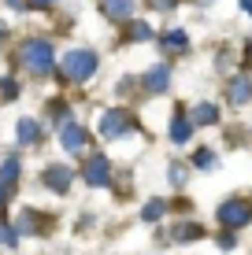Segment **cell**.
Here are the masks:
<instances>
[{"instance_id":"obj_1","label":"cell","mask_w":252,"mask_h":255,"mask_svg":"<svg viewBox=\"0 0 252 255\" xmlns=\"http://www.w3.org/2000/svg\"><path fill=\"white\" fill-rule=\"evenodd\" d=\"M19 59H22V67L30 70V74H37V78H45L48 70H52V63H56V52H52V45L48 41H26V45L19 48Z\"/></svg>"},{"instance_id":"obj_2","label":"cell","mask_w":252,"mask_h":255,"mask_svg":"<svg viewBox=\"0 0 252 255\" xmlns=\"http://www.w3.org/2000/svg\"><path fill=\"white\" fill-rule=\"evenodd\" d=\"M63 74L71 78V82H89L93 74H97V56H93L89 48H74V52H67L63 56Z\"/></svg>"},{"instance_id":"obj_3","label":"cell","mask_w":252,"mask_h":255,"mask_svg":"<svg viewBox=\"0 0 252 255\" xmlns=\"http://www.w3.org/2000/svg\"><path fill=\"white\" fill-rule=\"evenodd\" d=\"M130 129H134V119H130V111H104V115H100V137H104V140L126 137Z\"/></svg>"},{"instance_id":"obj_4","label":"cell","mask_w":252,"mask_h":255,"mask_svg":"<svg viewBox=\"0 0 252 255\" xmlns=\"http://www.w3.org/2000/svg\"><path fill=\"white\" fill-rule=\"evenodd\" d=\"M249 204H241V200H227V204L219 207V222L227 226V230H238V226L249 222Z\"/></svg>"},{"instance_id":"obj_5","label":"cell","mask_w":252,"mask_h":255,"mask_svg":"<svg viewBox=\"0 0 252 255\" xmlns=\"http://www.w3.org/2000/svg\"><path fill=\"white\" fill-rule=\"evenodd\" d=\"M82 178L89 181V185H108V181H111V163H108V155H93V159L85 163Z\"/></svg>"},{"instance_id":"obj_6","label":"cell","mask_w":252,"mask_h":255,"mask_svg":"<svg viewBox=\"0 0 252 255\" xmlns=\"http://www.w3.org/2000/svg\"><path fill=\"white\" fill-rule=\"evenodd\" d=\"M85 140H89V137H85V129L78 126V122H63V129H59V144H63L71 155L82 152V148H85Z\"/></svg>"},{"instance_id":"obj_7","label":"cell","mask_w":252,"mask_h":255,"mask_svg":"<svg viewBox=\"0 0 252 255\" xmlns=\"http://www.w3.org/2000/svg\"><path fill=\"white\" fill-rule=\"evenodd\" d=\"M141 85H145L149 93H167V89H171V67H167V63H160V67L145 70Z\"/></svg>"},{"instance_id":"obj_8","label":"cell","mask_w":252,"mask_h":255,"mask_svg":"<svg viewBox=\"0 0 252 255\" xmlns=\"http://www.w3.org/2000/svg\"><path fill=\"white\" fill-rule=\"evenodd\" d=\"M71 178H74V174L67 170V166H59V163L45 170V185H48L52 192H67V189H71Z\"/></svg>"},{"instance_id":"obj_9","label":"cell","mask_w":252,"mask_h":255,"mask_svg":"<svg viewBox=\"0 0 252 255\" xmlns=\"http://www.w3.org/2000/svg\"><path fill=\"white\" fill-rule=\"evenodd\" d=\"M134 7H137V0H104V15L111 22H126L134 15Z\"/></svg>"},{"instance_id":"obj_10","label":"cell","mask_w":252,"mask_h":255,"mask_svg":"<svg viewBox=\"0 0 252 255\" xmlns=\"http://www.w3.org/2000/svg\"><path fill=\"white\" fill-rule=\"evenodd\" d=\"M249 100H252V82L245 74H238L230 82V104H238V108H241V104H249Z\"/></svg>"},{"instance_id":"obj_11","label":"cell","mask_w":252,"mask_h":255,"mask_svg":"<svg viewBox=\"0 0 252 255\" xmlns=\"http://www.w3.org/2000/svg\"><path fill=\"white\" fill-rule=\"evenodd\" d=\"M167 133H171V140H175V144H186L189 133H193V126H189L186 115H175V119H171V126H167Z\"/></svg>"},{"instance_id":"obj_12","label":"cell","mask_w":252,"mask_h":255,"mask_svg":"<svg viewBox=\"0 0 252 255\" xmlns=\"http://www.w3.org/2000/svg\"><path fill=\"white\" fill-rule=\"evenodd\" d=\"M193 122H201V126H212V122H219V108L215 104H197V111H193Z\"/></svg>"},{"instance_id":"obj_13","label":"cell","mask_w":252,"mask_h":255,"mask_svg":"<svg viewBox=\"0 0 252 255\" xmlns=\"http://www.w3.org/2000/svg\"><path fill=\"white\" fill-rule=\"evenodd\" d=\"M15 133H19L22 144H33V140L41 137V129H37V122H33V119H19V129H15Z\"/></svg>"},{"instance_id":"obj_14","label":"cell","mask_w":252,"mask_h":255,"mask_svg":"<svg viewBox=\"0 0 252 255\" xmlns=\"http://www.w3.org/2000/svg\"><path fill=\"white\" fill-rule=\"evenodd\" d=\"M163 48H167V52H186L189 48V37L182 30H171L167 37H163Z\"/></svg>"},{"instance_id":"obj_15","label":"cell","mask_w":252,"mask_h":255,"mask_svg":"<svg viewBox=\"0 0 252 255\" xmlns=\"http://www.w3.org/2000/svg\"><path fill=\"white\" fill-rule=\"evenodd\" d=\"M0 181H4V185H15V181H19V159H4V166H0Z\"/></svg>"},{"instance_id":"obj_16","label":"cell","mask_w":252,"mask_h":255,"mask_svg":"<svg viewBox=\"0 0 252 255\" xmlns=\"http://www.w3.org/2000/svg\"><path fill=\"white\" fill-rule=\"evenodd\" d=\"M163 211H167V207H163V200H149V204H145V211H141V218H145V222H156Z\"/></svg>"},{"instance_id":"obj_17","label":"cell","mask_w":252,"mask_h":255,"mask_svg":"<svg viewBox=\"0 0 252 255\" xmlns=\"http://www.w3.org/2000/svg\"><path fill=\"white\" fill-rule=\"evenodd\" d=\"M175 237H178V241H197V237H204V230H201L197 222H189V226H178Z\"/></svg>"},{"instance_id":"obj_18","label":"cell","mask_w":252,"mask_h":255,"mask_svg":"<svg viewBox=\"0 0 252 255\" xmlns=\"http://www.w3.org/2000/svg\"><path fill=\"white\" fill-rule=\"evenodd\" d=\"M130 41H152V26L134 22V26H130Z\"/></svg>"},{"instance_id":"obj_19","label":"cell","mask_w":252,"mask_h":255,"mask_svg":"<svg viewBox=\"0 0 252 255\" xmlns=\"http://www.w3.org/2000/svg\"><path fill=\"white\" fill-rule=\"evenodd\" d=\"M193 166H201V170H212V166H215V155L208 152V148H201V152L193 155Z\"/></svg>"},{"instance_id":"obj_20","label":"cell","mask_w":252,"mask_h":255,"mask_svg":"<svg viewBox=\"0 0 252 255\" xmlns=\"http://www.w3.org/2000/svg\"><path fill=\"white\" fill-rule=\"evenodd\" d=\"M15 241H19V237H15V230L0 222V244H4V248H15Z\"/></svg>"},{"instance_id":"obj_21","label":"cell","mask_w":252,"mask_h":255,"mask_svg":"<svg viewBox=\"0 0 252 255\" xmlns=\"http://www.w3.org/2000/svg\"><path fill=\"white\" fill-rule=\"evenodd\" d=\"M0 93H4V96H7V100H11V96H15V93H19V85H15V82H11V78H4V82H0Z\"/></svg>"},{"instance_id":"obj_22","label":"cell","mask_w":252,"mask_h":255,"mask_svg":"<svg viewBox=\"0 0 252 255\" xmlns=\"http://www.w3.org/2000/svg\"><path fill=\"white\" fill-rule=\"evenodd\" d=\"M171 181H175V185H182V181H186V166H171Z\"/></svg>"},{"instance_id":"obj_23","label":"cell","mask_w":252,"mask_h":255,"mask_svg":"<svg viewBox=\"0 0 252 255\" xmlns=\"http://www.w3.org/2000/svg\"><path fill=\"white\" fill-rule=\"evenodd\" d=\"M149 4L156 7V11H171V7H175L178 0H149Z\"/></svg>"},{"instance_id":"obj_24","label":"cell","mask_w":252,"mask_h":255,"mask_svg":"<svg viewBox=\"0 0 252 255\" xmlns=\"http://www.w3.org/2000/svg\"><path fill=\"white\" fill-rule=\"evenodd\" d=\"M234 244H238V241H234V233H223L219 237V248H234Z\"/></svg>"},{"instance_id":"obj_25","label":"cell","mask_w":252,"mask_h":255,"mask_svg":"<svg viewBox=\"0 0 252 255\" xmlns=\"http://www.w3.org/2000/svg\"><path fill=\"white\" fill-rule=\"evenodd\" d=\"M26 4H30V7H52L56 0H26Z\"/></svg>"},{"instance_id":"obj_26","label":"cell","mask_w":252,"mask_h":255,"mask_svg":"<svg viewBox=\"0 0 252 255\" xmlns=\"http://www.w3.org/2000/svg\"><path fill=\"white\" fill-rule=\"evenodd\" d=\"M241 7H245V11L252 15V0H241Z\"/></svg>"},{"instance_id":"obj_27","label":"cell","mask_w":252,"mask_h":255,"mask_svg":"<svg viewBox=\"0 0 252 255\" xmlns=\"http://www.w3.org/2000/svg\"><path fill=\"white\" fill-rule=\"evenodd\" d=\"M249 56H252V45H249Z\"/></svg>"}]
</instances>
